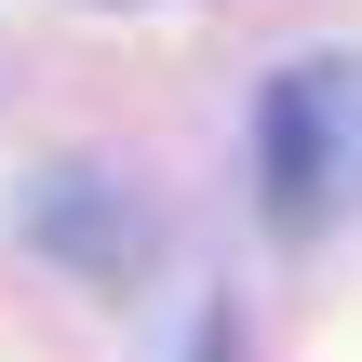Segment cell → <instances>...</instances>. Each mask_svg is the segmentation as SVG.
I'll return each mask as SVG.
<instances>
[{
	"mask_svg": "<svg viewBox=\"0 0 362 362\" xmlns=\"http://www.w3.org/2000/svg\"><path fill=\"white\" fill-rule=\"evenodd\" d=\"M269 228L282 242H309L336 202H349V175H362V67L349 54H309V67H282L269 81Z\"/></svg>",
	"mask_w": 362,
	"mask_h": 362,
	"instance_id": "cell-1",
	"label": "cell"
}]
</instances>
